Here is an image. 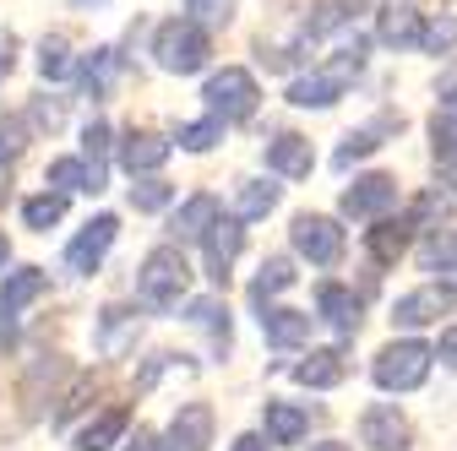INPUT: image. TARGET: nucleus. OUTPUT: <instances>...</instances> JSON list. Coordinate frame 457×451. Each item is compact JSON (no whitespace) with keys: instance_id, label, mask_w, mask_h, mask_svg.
Instances as JSON below:
<instances>
[{"instance_id":"obj_2","label":"nucleus","mask_w":457,"mask_h":451,"mask_svg":"<svg viewBox=\"0 0 457 451\" xmlns=\"http://www.w3.org/2000/svg\"><path fill=\"white\" fill-rule=\"evenodd\" d=\"M153 54H158V66H163L169 77H191V71L207 66L212 38H207V28H196L191 17H175V22H163V28L153 33Z\"/></svg>"},{"instance_id":"obj_6","label":"nucleus","mask_w":457,"mask_h":451,"mask_svg":"<svg viewBox=\"0 0 457 451\" xmlns=\"http://www.w3.org/2000/svg\"><path fill=\"white\" fill-rule=\"evenodd\" d=\"M392 207H397V180L392 175H360L349 191H343V217L381 223Z\"/></svg>"},{"instance_id":"obj_14","label":"nucleus","mask_w":457,"mask_h":451,"mask_svg":"<svg viewBox=\"0 0 457 451\" xmlns=\"http://www.w3.org/2000/svg\"><path fill=\"white\" fill-rule=\"evenodd\" d=\"M262 337H267L278 354H295V348H305V337H311V316H305V310L267 305V310H262Z\"/></svg>"},{"instance_id":"obj_11","label":"nucleus","mask_w":457,"mask_h":451,"mask_svg":"<svg viewBox=\"0 0 457 451\" xmlns=\"http://www.w3.org/2000/svg\"><path fill=\"white\" fill-rule=\"evenodd\" d=\"M343 87H349V77H343V71L316 66V71H305V77L289 82V103H295V109H332V103L343 98Z\"/></svg>"},{"instance_id":"obj_45","label":"nucleus","mask_w":457,"mask_h":451,"mask_svg":"<svg viewBox=\"0 0 457 451\" xmlns=\"http://www.w3.org/2000/svg\"><path fill=\"white\" fill-rule=\"evenodd\" d=\"M235 451H272V440H267V435H240Z\"/></svg>"},{"instance_id":"obj_33","label":"nucleus","mask_w":457,"mask_h":451,"mask_svg":"<svg viewBox=\"0 0 457 451\" xmlns=\"http://www.w3.org/2000/svg\"><path fill=\"white\" fill-rule=\"evenodd\" d=\"M186 17L196 28H223L228 17H235V0H186Z\"/></svg>"},{"instance_id":"obj_18","label":"nucleus","mask_w":457,"mask_h":451,"mask_svg":"<svg viewBox=\"0 0 457 451\" xmlns=\"http://www.w3.org/2000/svg\"><path fill=\"white\" fill-rule=\"evenodd\" d=\"M212 229H218V196H207V191H202V196H191V201H186L175 217H169V234H175L180 245H191V240H207Z\"/></svg>"},{"instance_id":"obj_5","label":"nucleus","mask_w":457,"mask_h":451,"mask_svg":"<svg viewBox=\"0 0 457 451\" xmlns=\"http://www.w3.org/2000/svg\"><path fill=\"white\" fill-rule=\"evenodd\" d=\"M289 240H295V250L311 266H337V256H343V229H337L332 217H321V212H300Z\"/></svg>"},{"instance_id":"obj_31","label":"nucleus","mask_w":457,"mask_h":451,"mask_svg":"<svg viewBox=\"0 0 457 451\" xmlns=\"http://www.w3.org/2000/svg\"><path fill=\"white\" fill-rule=\"evenodd\" d=\"M186 321H191V326H202V332H212V343L228 354V310H223L218 299H191Z\"/></svg>"},{"instance_id":"obj_9","label":"nucleus","mask_w":457,"mask_h":451,"mask_svg":"<svg viewBox=\"0 0 457 451\" xmlns=\"http://www.w3.org/2000/svg\"><path fill=\"white\" fill-rule=\"evenodd\" d=\"M446 310H457V283H430V289H414L392 305V321L397 326H430L441 321Z\"/></svg>"},{"instance_id":"obj_1","label":"nucleus","mask_w":457,"mask_h":451,"mask_svg":"<svg viewBox=\"0 0 457 451\" xmlns=\"http://www.w3.org/2000/svg\"><path fill=\"white\" fill-rule=\"evenodd\" d=\"M186 289H191V266H186L180 245H158V250H147V261H142V272H137V294H142V305H147V310H180Z\"/></svg>"},{"instance_id":"obj_41","label":"nucleus","mask_w":457,"mask_h":451,"mask_svg":"<svg viewBox=\"0 0 457 451\" xmlns=\"http://www.w3.org/2000/svg\"><path fill=\"white\" fill-rule=\"evenodd\" d=\"M126 321H137L131 310H104V348L114 354L120 348V337H126Z\"/></svg>"},{"instance_id":"obj_34","label":"nucleus","mask_w":457,"mask_h":451,"mask_svg":"<svg viewBox=\"0 0 457 451\" xmlns=\"http://www.w3.org/2000/svg\"><path fill=\"white\" fill-rule=\"evenodd\" d=\"M77 77H82L93 93H104V87H109V77H114V49H93L87 61L77 66Z\"/></svg>"},{"instance_id":"obj_39","label":"nucleus","mask_w":457,"mask_h":451,"mask_svg":"<svg viewBox=\"0 0 457 451\" xmlns=\"http://www.w3.org/2000/svg\"><path fill=\"white\" fill-rule=\"evenodd\" d=\"M436 217H446V196H441V191L414 196V207H409V223H414V229H425V223H436Z\"/></svg>"},{"instance_id":"obj_35","label":"nucleus","mask_w":457,"mask_h":451,"mask_svg":"<svg viewBox=\"0 0 457 451\" xmlns=\"http://www.w3.org/2000/svg\"><path fill=\"white\" fill-rule=\"evenodd\" d=\"M186 152H207L212 142H223V120H196V126H180V136H175Z\"/></svg>"},{"instance_id":"obj_16","label":"nucleus","mask_w":457,"mask_h":451,"mask_svg":"<svg viewBox=\"0 0 457 451\" xmlns=\"http://www.w3.org/2000/svg\"><path fill=\"white\" fill-rule=\"evenodd\" d=\"M267 168H272V175H283V180H305L311 168H316V152H311V142H305V136L283 131V136H272V142H267Z\"/></svg>"},{"instance_id":"obj_3","label":"nucleus","mask_w":457,"mask_h":451,"mask_svg":"<svg viewBox=\"0 0 457 451\" xmlns=\"http://www.w3.org/2000/svg\"><path fill=\"white\" fill-rule=\"evenodd\" d=\"M202 98H207V109H212V120L228 126V120H251V115H256L262 87H256V77H251L245 66H223V71L207 77Z\"/></svg>"},{"instance_id":"obj_42","label":"nucleus","mask_w":457,"mask_h":451,"mask_svg":"<svg viewBox=\"0 0 457 451\" xmlns=\"http://www.w3.org/2000/svg\"><path fill=\"white\" fill-rule=\"evenodd\" d=\"M22 152V126H12V120H0V168H6L12 158Z\"/></svg>"},{"instance_id":"obj_43","label":"nucleus","mask_w":457,"mask_h":451,"mask_svg":"<svg viewBox=\"0 0 457 451\" xmlns=\"http://www.w3.org/2000/svg\"><path fill=\"white\" fill-rule=\"evenodd\" d=\"M436 359H446V365L457 370V326H446V332H441V348H436Z\"/></svg>"},{"instance_id":"obj_36","label":"nucleus","mask_w":457,"mask_h":451,"mask_svg":"<svg viewBox=\"0 0 457 451\" xmlns=\"http://www.w3.org/2000/svg\"><path fill=\"white\" fill-rule=\"evenodd\" d=\"M169 196H175V191H169L163 180H137L131 185V207L137 212H158V207H169Z\"/></svg>"},{"instance_id":"obj_26","label":"nucleus","mask_w":457,"mask_h":451,"mask_svg":"<svg viewBox=\"0 0 457 451\" xmlns=\"http://www.w3.org/2000/svg\"><path fill=\"white\" fill-rule=\"evenodd\" d=\"M381 131H403V115H397V120H381V126H370V131H349L332 163H337V168H349L354 158H370V152L381 147Z\"/></svg>"},{"instance_id":"obj_47","label":"nucleus","mask_w":457,"mask_h":451,"mask_svg":"<svg viewBox=\"0 0 457 451\" xmlns=\"http://www.w3.org/2000/svg\"><path fill=\"white\" fill-rule=\"evenodd\" d=\"M441 180L457 191V152H452V158H441Z\"/></svg>"},{"instance_id":"obj_48","label":"nucleus","mask_w":457,"mask_h":451,"mask_svg":"<svg viewBox=\"0 0 457 451\" xmlns=\"http://www.w3.org/2000/svg\"><path fill=\"white\" fill-rule=\"evenodd\" d=\"M126 451H158V440H153V435H142V430H137V440H131V446H126Z\"/></svg>"},{"instance_id":"obj_20","label":"nucleus","mask_w":457,"mask_h":451,"mask_svg":"<svg viewBox=\"0 0 457 451\" xmlns=\"http://www.w3.org/2000/svg\"><path fill=\"white\" fill-rule=\"evenodd\" d=\"M262 424H267V440L272 446H300L305 440V430H311V414L300 408V403H267L262 408Z\"/></svg>"},{"instance_id":"obj_15","label":"nucleus","mask_w":457,"mask_h":451,"mask_svg":"<svg viewBox=\"0 0 457 451\" xmlns=\"http://www.w3.org/2000/svg\"><path fill=\"white\" fill-rule=\"evenodd\" d=\"M169 152H175V142L158 136V131H126V142H120V163L131 175H158L169 163Z\"/></svg>"},{"instance_id":"obj_52","label":"nucleus","mask_w":457,"mask_h":451,"mask_svg":"<svg viewBox=\"0 0 457 451\" xmlns=\"http://www.w3.org/2000/svg\"><path fill=\"white\" fill-rule=\"evenodd\" d=\"M71 6H104V0H71Z\"/></svg>"},{"instance_id":"obj_12","label":"nucleus","mask_w":457,"mask_h":451,"mask_svg":"<svg viewBox=\"0 0 457 451\" xmlns=\"http://www.w3.org/2000/svg\"><path fill=\"white\" fill-rule=\"evenodd\" d=\"M202 245H207V277L223 289V283H228V266H235V256H240V245H245V223H240V217H218V229H212Z\"/></svg>"},{"instance_id":"obj_44","label":"nucleus","mask_w":457,"mask_h":451,"mask_svg":"<svg viewBox=\"0 0 457 451\" xmlns=\"http://www.w3.org/2000/svg\"><path fill=\"white\" fill-rule=\"evenodd\" d=\"M17 343V316H6V310H0V354H6Z\"/></svg>"},{"instance_id":"obj_49","label":"nucleus","mask_w":457,"mask_h":451,"mask_svg":"<svg viewBox=\"0 0 457 451\" xmlns=\"http://www.w3.org/2000/svg\"><path fill=\"white\" fill-rule=\"evenodd\" d=\"M12 71V38H0V77Z\"/></svg>"},{"instance_id":"obj_29","label":"nucleus","mask_w":457,"mask_h":451,"mask_svg":"<svg viewBox=\"0 0 457 451\" xmlns=\"http://www.w3.org/2000/svg\"><path fill=\"white\" fill-rule=\"evenodd\" d=\"M289 283H295V266L283 261V256H272V261H262V272H256V283H251V299L267 310V299H272V294H283Z\"/></svg>"},{"instance_id":"obj_50","label":"nucleus","mask_w":457,"mask_h":451,"mask_svg":"<svg viewBox=\"0 0 457 451\" xmlns=\"http://www.w3.org/2000/svg\"><path fill=\"white\" fill-rule=\"evenodd\" d=\"M311 451H349L343 440H321V446H311Z\"/></svg>"},{"instance_id":"obj_25","label":"nucleus","mask_w":457,"mask_h":451,"mask_svg":"<svg viewBox=\"0 0 457 451\" xmlns=\"http://www.w3.org/2000/svg\"><path fill=\"white\" fill-rule=\"evenodd\" d=\"M44 185H54V191H93V163L87 158H54L49 168H44Z\"/></svg>"},{"instance_id":"obj_40","label":"nucleus","mask_w":457,"mask_h":451,"mask_svg":"<svg viewBox=\"0 0 457 451\" xmlns=\"http://www.w3.org/2000/svg\"><path fill=\"white\" fill-rule=\"evenodd\" d=\"M82 158H87L93 168H104V158H109V126H104V120H93V126L82 131Z\"/></svg>"},{"instance_id":"obj_27","label":"nucleus","mask_w":457,"mask_h":451,"mask_svg":"<svg viewBox=\"0 0 457 451\" xmlns=\"http://www.w3.org/2000/svg\"><path fill=\"white\" fill-rule=\"evenodd\" d=\"M420 266L452 277V272H457V229H436V234L420 245Z\"/></svg>"},{"instance_id":"obj_51","label":"nucleus","mask_w":457,"mask_h":451,"mask_svg":"<svg viewBox=\"0 0 457 451\" xmlns=\"http://www.w3.org/2000/svg\"><path fill=\"white\" fill-rule=\"evenodd\" d=\"M6 256H12V245H6V234H0V266H6Z\"/></svg>"},{"instance_id":"obj_22","label":"nucleus","mask_w":457,"mask_h":451,"mask_svg":"<svg viewBox=\"0 0 457 451\" xmlns=\"http://www.w3.org/2000/svg\"><path fill=\"white\" fill-rule=\"evenodd\" d=\"M44 289H49V272H38V266H17V272H6V283H0V310L17 316V310L33 305Z\"/></svg>"},{"instance_id":"obj_28","label":"nucleus","mask_w":457,"mask_h":451,"mask_svg":"<svg viewBox=\"0 0 457 451\" xmlns=\"http://www.w3.org/2000/svg\"><path fill=\"white\" fill-rule=\"evenodd\" d=\"M278 196H283L278 185H267V180H245V185H240V196H235V217H240V223L267 217V212L278 207Z\"/></svg>"},{"instance_id":"obj_8","label":"nucleus","mask_w":457,"mask_h":451,"mask_svg":"<svg viewBox=\"0 0 457 451\" xmlns=\"http://www.w3.org/2000/svg\"><path fill=\"white\" fill-rule=\"evenodd\" d=\"M212 446V408L207 403H180V414L169 419L158 451H207Z\"/></svg>"},{"instance_id":"obj_4","label":"nucleus","mask_w":457,"mask_h":451,"mask_svg":"<svg viewBox=\"0 0 457 451\" xmlns=\"http://www.w3.org/2000/svg\"><path fill=\"white\" fill-rule=\"evenodd\" d=\"M430 359H436V348H425V343H414V337H403V343H386V348L376 354L370 375H376L381 391H414V386H425Z\"/></svg>"},{"instance_id":"obj_17","label":"nucleus","mask_w":457,"mask_h":451,"mask_svg":"<svg viewBox=\"0 0 457 451\" xmlns=\"http://www.w3.org/2000/svg\"><path fill=\"white\" fill-rule=\"evenodd\" d=\"M316 310H321V321H327L337 337H354V332H360V294H354V289H343V283H321Z\"/></svg>"},{"instance_id":"obj_7","label":"nucleus","mask_w":457,"mask_h":451,"mask_svg":"<svg viewBox=\"0 0 457 451\" xmlns=\"http://www.w3.org/2000/svg\"><path fill=\"white\" fill-rule=\"evenodd\" d=\"M360 446L370 451H403L409 446V419L397 403H370L360 414Z\"/></svg>"},{"instance_id":"obj_38","label":"nucleus","mask_w":457,"mask_h":451,"mask_svg":"<svg viewBox=\"0 0 457 451\" xmlns=\"http://www.w3.org/2000/svg\"><path fill=\"white\" fill-rule=\"evenodd\" d=\"M28 120H33V131H61V126H66V103H61V98H38V103L28 109Z\"/></svg>"},{"instance_id":"obj_24","label":"nucleus","mask_w":457,"mask_h":451,"mask_svg":"<svg viewBox=\"0 0 457 451\" xmlns=\"http://www.w3.org/2000/svg\"><path fill=\"white\" fill-rule=\"evenodd\" d=\"M126 424H131V414H126V408H104V414L77 435V451H114V440L126 435Z\"/></svg>"},{"instance_id":"obj_30","label":"nucleus","mask_w":457,"mask_h":451,"mask_svg":"<svg viewBox=\"0 0 457 451\" xmlns=\"http://www.w3.org/2000/svg\"><path fill=\"white\" fill-rule=\"evenodd\" d=\"M77 71V61H71V44L54 33V38H44L38 44V77L44 82H61V77H71Z\"/></svg>"},{"instance_id":"obj_10","label":"nucleus","mask_w":457,"mask_h":451,"mask_svg":"<svg viewBox=\"0 0 457 451\" xmlns=\"http://www.w3.org/2000/svg\"><path fill=\"white\" fill-rule=\"evenodd\" d=\"M114 234H120V217H109V212H98L87 229L66 245V266L71 272H98V261L109 256V245H114Z\"/></svg>"},{"instance_id":"obj_21","label":"nucleus","mask_w":457,"mask_h":451,"mask_svg":"<svg viewBox=\"0 0 457 451\" xmlns=\"http://www.w3.org/2000/svg\"><path fill=\"white\" fill-rule=\"evenodd\" d=\"M343 375H349V359H343V348H311V359L295 365V381H300V386H316V391L337 386Z\"/></svg>"},{"instance_id":"obj_13","label":"nucleus","mask_w":457,"mask_h":451,"mask_svg":"<svg viewBox=\"0 0 457 451\" xmlns=\"http://www.w3.org/2000/svg\"><path fill=\"white\" fill-rule=\"evenodd\" d=\"M376 38H381L386 49H420V44H425V22H420L414 6L392 0V6H381V17H376Z\"/></svg>"},{"instance_id":"obj_46","label":"nucleus","mask_w":457,"mask_h":451,"mask_svg":"<svg viewBox=\"0 0 457 451\" xmlns=\"http://www.w3.org/2000/svg\"><path fill=\"white\" fill-rule=\"evenodd\" d=\"M436 115H441L446 126H457V93H452V98H441V109H436Z\"/></svg>"},{"instance_id":"obj_23","label":"nucleus","mask_w":457,"mask_h":451,"mask_svg":"<svg viewBox=\"0 0 457 451\" xmlns=\"http://www.w3.org/2000/svg\"><path fill=\"white\" fill-rule=\"evenodd\" d=\"M360 12H365V0H321L316 17H311L305 33H300V44H316V38H327V33H337V28H349Z\"/></svg>"},{"instance_id":"obj_37","label":"nucleus","mask_w":457,"mask_h":451,"mask_svg":"<svg viewBox=\"0 0 457 451\" xmlns=\"http://www.w3.org/2000/svg\"><path fill=\"white\" fill-rule=\"evenodd\" d=\"M425 54H446V49H457V17H436L430 28H425V44H420Z\"/></svg>"},{"instance_id":"obj_19","label":"nucleus","mask_w":457,"mask_h":451,"mask_svg":"<svg viewBox=\"0 0 457 451\" xmlns=\"http://www.w3.org/2000/svg\"><path fill=\"white\" fill-rule=\"evenodd\" d=\"M409 240H414V223H409V217H381L376 229L365 234V250H370L376 266H392L397 256L409 250Z\"/></svg>"},{"instance_id":"obj_32","label":"nucleus","mask_w":457,"mask_h":451,"mask_svg":"<svg viewBox=\"0 0 457 451\" xmlns=\"http://www.w3.org/2000/svg\"><path fill=\"white\" fill-rule=\"evenodd\" d=\"M61 217H66V196L61 191H44V196L22 201V223H28V229H54Z\"/></svg>"}]
</instances>
